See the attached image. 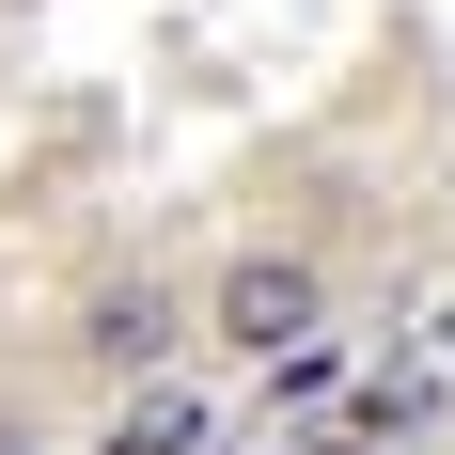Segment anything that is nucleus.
<instances>
[{
	"instance_id": "obj_3",
	"label": "nucleus",
	"mask_w": 455,
	"mask_h": 455,
	"mask_svg": "<svg viewBox=\"0 0 455 455\" xmlns=\"http://www.w3.org/2000/svg\"><path fill=\"white\" fill-rule=\"evenodd\" d=\"M94 455H220V424H204V393H173V377H157V393H126V409H110V440Z\"/></svg>"
},
{
	"instance_id": "obj_4",
	"label": "nucleus",
	"mask_w": 455,
	"mask_h": 455,
	"mask_svg": "<svg viewBox=\"0 0 455 455\" xmlns=\"http://www.w3.org/2000/svg\"><path fill=\"white\" fill-rule=\"evenodd\" d=\"M0 455H47V440H32V424H16V409H0Z\"/></svg>"
},
{
	"instance_id": "obj_1",
	"label": "nucleus",
	"mask_w": 455,
	"mask_h": 455,
	"mask_svg": "<svg viewBox=\"0 0 455 455\" xmlns=\"http://www.w3.org/2000/svg\"><path fill=\"white\" fill-rule=\"evenodd\" d=\"M315 315H330L315 251H235V267L204 283V346H235V362H299V346H315Z\"/></svg>"
},
{
	"instance_id": "obj_2",
	"label": "nucleus",
	"mask_w": 455,
	"mask_h": 455,
	"mask_svg": "<svg viewBox=\"0 0 455 455\" xmlns=\"http://www.w3.org/2000/svg\"><path fill=\"white\" fill-rule=\"evenodd\" d=\"M188 330H204V315H188L173 283L141 267V283H94V299H79V362H94V377H126V393H157Z\"/></svg>"
},
{
	"instance_id": "obj_5",
	"label": "nucleus",
	"mask_w": 455,
	"mask_h": 455,
	"mask_svg": "<svg viewBox=\"0 0 455 455\" xmlns=\"http://www.w3.org/2000/svg\"><path fill=\"white\" fill-rule=\"evenodd\" d=\"M440 330H455V315H440Z\"/></svg>"
}]
</instances>
